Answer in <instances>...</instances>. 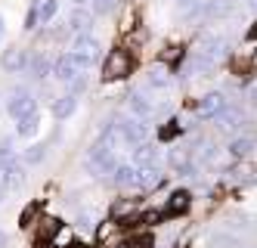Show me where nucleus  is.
Returning a JSON list of instances; mask_svg holds the SVG:
<instances>
[{
	"label": "nucleus",
	"instance_id": "1",
	"mask_svg": "<svg viewBox=\"0 0 257 248\" xmlns=\"http://www.w3.org/2000/svg\"><path fill=\"white\" fill-rule=\"evenodd\" d=\"M118 161H115V149L112 146H105V143H93L87 149V155H84V168H87V174H93V177H99V174H108Z\"/></svg>",
	"mask_w": 257,
	"mask_h": 248
},
{
	"label": "nucleus",
	"instance_id": "2",
	"mask_svg": "<svg viewBox=\"0 0 257 248\" xmlns=\"http://www.w3.org/2000/svg\"><path fill=\"white\" fill-rule=\"evenodd\" d=\"M87 68H90V62L87 59H81V56H75V53H62L56 62H53V78H56L59 84H71L75 78H81V74H87Z\"/></svg>",
	"mask_w": 257,
	"mask_h": 248
},
{
	"label": "nucleus",
	"instance_id": "3",
	"mask_svg": "<svg viewBox=\"0 0 257 248\" xmlns=\"http://www.w3.org/2000/svg\"><path fill=\"white\" fill-rule=\"evenodd\" d=\"M134 71V56H131V50H112L108 53V59H105V65H102V78L105 81H124L127 74Z\"/></svg>",
	"mask_w": 257,
	"mask_h": 248
},
{
	"label": "nucleus",
	"instance_id": "4",
	"mask_svg": "<svg viewBox=\"0 0 257 248\" xmlns=\"http://www.w3.org/2000/svg\"><path fill=\"white\" fill-rule=\"evenodd\" d=\"M112 127L118 133V140H124L127 146H140L146 140V133H149V124L140 121V118H134V115H121Z\"/></svg>",
	"mask_w": 257,
	"mask_h": 248
},
{
	"label": "nucleus",
	"instance_id": "5",
	"mask_svg": "<svg viewBox=\"0 0 257 248\" xmlns=\"http://www.w3.org/2000/svg\"><path fill=\"white\" fill-rule=\"evenodd\" d=\"M7 112H10V118H13V121H19V118L31 115V112H38V100L31 97V90L16 87V90L10 93V100H7Z\"/></svg>",
	"mask_w": 257,
	"mask_h": 248
},
{
	"label": "nucleus",
	"instance_id": "6",
	"mask_svg": "<svg viewBox=\"0 0 257 248\" xmlns=\"http://www.w3.org/2000/svg\"><path fill=\"white\" fill-rule=\"evenodd\" d=\"M127 109H131V115L140 118V121H149V118L158 115V109H155L152 100H149V90H143V87L127 93Z\"/></svg>",
	"mask_w": 257,
	"mask_h": 248
},
{
	"label": "nucleus",
	"instance_id": "7",
	"mask_svg": "<svg viewBox=\"0 0 257 248\" xmlns=\"http://www.w3.org/2000/svg\"><path fill=\"white\" fill-rule=\"evenodd\" d=\"M140 214H143V208H140L137 199H115V202H112V220H115L118 226L137 223Z\"/></svg>",
	"mask_w": 257,
	"mask_h": 248
},
{
	"label": "nucleus",
	"instance_id": "8",
	"mask_svg": "<svg viewBox=\"0 0 257 248\" xmlns=\"http://www.w3.org/2000/svg\"><path fill=\"white\" fill-rule=\"evenodd\" d=\"M68 53H75V56H81V59H87L90 65H93L96 59H99V41L93 34H75V41H71V47H68Z\"/></svg>",
	"mask_w": 257,
	"mask_h": 248
},
{
	"label": "nucleus",
	"instance_id": "9",
	"mask_svg": "<svg viewBox=\"0 0 257 248\" xmlns=\"http://www.w3.org/2000/svg\"><path fill=\"white\" fill-rule=\"evenodd\" d=\"M226 106H229V103H226L223 93H208V97H201V100L195 103V115H198L201 121H214Z\"/></svg>",
	"mask_w": 257,
	"mask_h": 248
},
{
	"label": "nucleus",
	"instance_id": "10",
	"mask_svg": "<svg viewBox=\"0 0 257 248\" xmlns=\"http://www.w3.org/2000/svg\"><path fill=\"white\" fill-rule=\"evenodd\" d=\"M195 53L208 56V59L217 65V62L226 56V41H223V37H217V34H201L198 44H195Z\"/></svg>",
	"mask_w": 257,
	"mask_h": 248
},
{
	"label": "nucleus",
	"instance_id": "11",
	"mask_svg": "<svg viewBox=\"0 0 257 248\" xmlns=\"http://www.w3.org/2000/svg\"><path fill=\"white\" fill-rule=\"evenodd\" d=\"M0 65H4V71L10 74H19L28 68V50L25 47H10L4 50V56H0Z\"/></svg>",
	"mask_w": 257,
	"mask_h": 248
},
{
	"label": "nucleus",
	"instance_id": "12",
	"mask_svg": "<svg viewBox=\"0 0 257 248\" xmlns=\"http://www.w3.org/2000/svg\"><path fill=\"white\" fill-rule=\"evenodd\" d=\"M161 180H164V174H161V168H158V164H155V168H137V171H134V186L143 189V193L155 189Z\"/></svg>",
	"mask_w": 257,
	"mask_h": 248
},
{
	"label": "nucleus",
	"instance_id": "13",
	"mask_svg": "<svg viewBox=\"0 0 257 248\" xmlns=\"http://www.w3.org/2000/svg\"><path fill=\"white\" fill-rule=\"evenodd\" d=\"M168 87H171V68L164 62H158L146 71V90H168Z\"/></svg>",
	"mask_w": 257,
	"mask_h": 248
},
{
	"label": "nucleus",
	"instance_id": "14",
	"mask_svg": "<svg viewBox=\"0 0 257 248\" xmlns=\"http://www.w3.org/2000/svg\"><path fill=\"white\" fill-rule=\"evenodd\" d=\"M192 205V196L186 189H174L171 199H168V208H164V217H177V214H186Z\"/></svg>",
	"mask_w": 257,
	"mask_h": 248
},
{
	"label": "nucleus",
	"instance_id": "15",
	"mask_svg": "<svg viewBox=\"0 0 257 248\" xmlns=\"http://www.w3.org/2000/svg\"><path fill=\"white\" fill-rule=\"evenodd\" d=\"M0 183H4L7 189H16L25 183V164H19V158H13L4 171H0Z\"/></svg>",
	"mask_w": 257,
	"mask_h": 248
},
{
	"label": "nucleus",
	"instance_id": "16",
	"mask_svg": "<svg viewBox=\"0 0 257 248\" xmlns=\"http://www.w3.org/2000/svg\"><path fill=\"white\" fill-rule=\"evenodd\" d=\"M235 10V0H201V16L205 19H223Z\"/></svg>",
	"mask_w": 257,
	"mask_h": 248
},
{
	"label": "nucleus",
	"instance_id": "17",
	"mask_svg": "<svg viewBox=\"0 0 257 248\" xmlns=\"http://www.w3.org/2000/svg\"><path fill=\"white\" fill-rule=\"evenodd\" d=\"M161 158H158V149L152 143H140L134 149V168H155Z\"/></svg>",
	"mask_w": 257,
	"mask_h": 248
},
{
	"label": "nucleus",
	"instance_id": "18",
	"mask_svg": "<svg viewBox=\"0 0 257 248\" xmlns=\"http://www.w3.org/2000/svg\"><path fill=\"white\" fill-rule=\"evenodd\" d=\"M214 121H217V127L223 130V133H229V130H235L238 124L245 121V115H242V109H235V106H226V109L220 112V115H217Z\"/></svg>",
	"mask_w": 257,
	"mask_h": 248
},
{
	"label": "nucleus",
	"instance_id": "19",
	"mask_svg": "<svg viewBox=\"0 0 257 248\" xmlns=\"http://www.w3.org/2000/svg\"><path fill=\"white\" fill-rule=\"evenodd\" d=\"M68 28L75 31V34H84V31H90L93 28V13L90 10H71V16H68Z\"/></svg>",
	"mask_w": 257,
	"mask_h": 248
},
{
	"label": "nucleus",
	"instance_id": "20",
	"mask_svg": "<svg viewBox=\"0 0 257 248\" xmlns=\"http://www.w3.org/2000/svg\"><path fill=\"white\" fill-rule=\"evenodd\" d=\"M75 109H78V97L75 93H65V97H56V103H53V115L59 121H65V118L75 115Z\"/></svg>",
	"mask_w": 257,
	"mask_h": 248
},
{
	"label": "nucleus",
	"instance_id": "21",
	"mask_svg": "<svg viewBox=\"0 0 257 248\" xmlns=\"http://www.w3.org/2000/svg\"><path fill=\"white\" fill-rule=\"evenodd\" d=\"M34 10H38V25H50L59 13V0H41L34 4Z\"/></svg>",
	"mask_w": 257,
	"mask_h": 248
},
{
	"label": "nucleus",
	"instance_id": "22",
	"mask_svg": "<svg viewBox=\"0 0 257 248\" xmlns=\"http://www.w3.org/2000/svg\"><path fill=\"white\" fill-rule=\"evenodd\" d=\"M28 68H31V74L38 81H44V78H50V71H53V65H50V59L44 53H38V56H28Z\"/></svg>",
	"mask_w": 257,
	"mask_h": 248
},
{
	"label": "nucleus",
	"instance_id": "23",
	"mask_svg": "<svg viewBox=\"0 0 257 248\" xmlns=\"http://www.w3.org/2000/svg\"><path fill=\"white\" fill-rule=\"evenodd\" d=\"M47 245L50 248H68V245H75V230H71L68 223H59V230L53 233V239Z\"/></svg>",
	"mask_w": 257,
	"mask_h": 248
},
{
	"label": "nucleus",
	"instance_id": "24",
	"mask_svg": "<svg viewBox=\"0 0 257 248\" xmlns=\"http://www.w3.org/2000/svg\"><path fill=\"white\" fill-rule=\"evenodd\" d=\"M254 149H257V140H254V137H235V140L229 143V152H232L235 158H248Z\"/></svg>",
	"mask_w": 257,
	"mask_h": 248
},
{
	"label": "nucleus",
	"instance_id": "25",
	"mask_svg": "<svg viewBox=\"0 0 257 248\" xmlns=\"http://www.w3.org/2000/svg\"><path fill=\"white\" fill-rule=\"evenodd\" d=\"M38 127H41V115H38V112H31V115L16 121V133H19V137H34Z\"/></svg>",
	"mask_w": 257,
	"mask_h": 248
},
{
	"label": "nucleus",
	"instance_id": "26",
	"mask_svg": "<svg viewBox=\"0 0 257 248\" xmlns=\"http://www.w3.org/2000/svg\"><path fill=\"white\" fill-rule=\"evenodd\" d=\"M211 68H214V62L208 59V56H201V53L192 50V56L186 59V71H189V74H208Z\"/></svg>",
	"mask_w": 257,
	"mask_h": 248
},
{
	"label": "nucleus",
	"instance_id": "27",
	"mask_svg": "<svg viewBox=\"0 0 257 248\" xmlns=\"http://www.w3.org/2000/svg\"><path fill=\"white\" fill-rule=\"evenodd\" d=\"M134 164H115L108 174H112V183L115 186H134Z\"/></svg>",
	"mask_w": 257,
	"mask_h": 248
},
{
	"label": "nucleus",
	"instance_id": "28",
	"mask_svg": "<svg viewBox=\"0 0 257 248\" xmlns=\"http://www.w3.org/2000/svg\"><path fill=\"white\" fill-rule=\"evenodd\" d=\"M59 223H62V220H56V217H41V226H38V242H50V239H53V233L59 230Z\"/></svg>",
	"mask_w": 257,
	"mask_h": 248
},
{
	"label": "nucleus",
	"instance_id": "29",
	"mask_svg": "<svg viewBox=\"0 0 257 248\" xmlns=\"http://www.w3.org/2000/svg\"><path fill=\"white\" fill-rule=\"evenodd\" d=\"M44 158H47V146H41V143H34L22 152V164H41Z\"/></svg>",
	"mask_w": 257,
	"mask_h": 248
},
{
	"label": "nucleus",
	"instance_id": "30",
	"mask_svg": "<svg viewBox=\"0 0 257 248\" xmlns=\"http://www.w3.org/2000/svg\"><path fill=\"white\" fill-rule=\"evenodd\" d=\"M183 19H205L201 16V0H177Z\"/></svg>",
	"mask_w": 257,
	"mask_h": 248
},
{
	"label": "nucleus",
	"instance_id": "31",
	"mask_svg": "<svg viewBox=\"0 0 257 248\" xmlns=\"http://www.w3.org/2000/svg\"><path fill=\"white\" fill-rule=\"evenodd\" d=\"M41 211H44V205H41V202H31L25 211L19 214V226H25V230H28V226H34V220H38Z\"/></svg>",
	"mask_w": 257,
	"mask_h": 248
},
{
	"label": "nucleus",
	"instance_id": "32",
	"mask_svg": "<svg viewBox=\"0 0 257 248\" xmlns=\"http://www.w3.org/2000/svg\"><path fill=\"white\" fill-rule=\"evenodd\" d=\"M115 7H118V0H93V16H108V13H115Z\"/></svg>",
	"mask_w": 257,
	"mask_h": 248
},
{
	"label": "nucleus",
	"instance_id": "33",
	"mask_svg": "<svg viewBox=\"0 0 257 248\" xmlns=\"http://www.w3.org/2000/svg\"><path fill=\"white\" fill-rule=\"evenodd\" d=\"M238 242L232 239V236H226V233H220V236H214L211 239V248H235Z\"/></svg>",
	"mask_w": 257,
	"mask_h": 248
},
{
	"label": "nucleus",
	"instance_id": "34",
	"mask_svg": "<svg viewBox=\"0 0 257 248\" xmlns=\"http://www.w3.org/2000/svg\"><path fill=\"white\" fill-rule=\"evenodd\" d=\"M127 248H152V236L146 233V236H134V239H127L124 242Z\"/></svg>",
	"mask_w": 257,
	"mask_h": 248
},
{
	"label": "nucleus",
	"instance_id": "35",
	"mask_svg": "<svg viewBox=\"0 0 257 248\" xmlns=\"http://www.w3.org/2000/svg\"><path fill=\"white\" fill-rule=\"evenodd\" d=\"M183 56H186V53H183L180 47H171L168 53H164V56H161V62H164V65H168V62H180V59H183Z\"/></svg>",
	"mask_w": 257,
	"mask_h": 248
},
{
	"label": "nucleus",
	"instance_id": "36",
	"mask_svg": "<svg viewBox=\"0 0 257 248\" xmlns=\"http://www.w3.org/2000/svg\"><path fill=\"white\" fill-rule=\"evenodd\" d=\"M143 217V223L146 226H155V223H161L164 220V211H146V214H140Z\"/></svg>",
	"mask_w": 257,
	"mask_h": 248
},
{
	"label": "nucleus",
	"instance_id": "37",
	"mask_svg": "<svg viewBox=\"0 0 257 248\" xmlns=\"http://www.w3.org/2000/svg\"><path fill=\"white\" fill-rule=\"evenodd\" d=\"M180 133V121H171L168 127H161V140H174Z\"/></svg>",
	"mask_w": 257,
	"mask_h": 248
},
{
	"label": "nucleus",
	"instance_id": "38",
	"mask_svg": "<svg viewBox=\"0 0 257 248\" xmlns=\"http://www.w3.org/2000/svg\"><path fill=\"white\" fill-rule=\"evenodd\" d=\"M245 37H248V41H257V19L251 22V28H248V34H245Z\"/></svg>",
	"mask_w": 257,
	"mask_h": 248
},
{
	"label": "nucleus",
	"instance_id": "39",
	"mask_svg": "<svg viewBox=\"0 0 257 248\" xmlns=\"http://www.w3.org/2000/svg\"><path fill=\"white\" fill-rule=\"evenodd\" d=\"M248 103H251V106H257V84H254V87H251V93H248Z\"/></svg>",
	"mask_w": 257,
	"mask_h": 248
},
{
	"label": "nucleus",
	"instance_id": "40",
	"mask_svg": "<svg viewBox=\"0 0 257 248\" xmlns=\"http://www.w3.org/2000/svg\"><path fill=\"white\" fill-rule=\"evenodd\" d=\"M7 242H10V239H7V233L0 230V248H7Z\"/></svg>",
	"mask_w": 257,
	"mask_h": 248
},
{
	"label": "nucleus",
	"instance_id": "41",
	"mask_svg": "<svg viewBox=\"0 0 257 248\" xmlns=\"http://www.w3.org/2000/svg\"><path fill=\"white\" fill-rule=\"evenodd\" d=\"M4 34H7V25H4V16H0V41H4Z\"/></svg>",
	"mask_w": 257,
	"mask_h": 248
},
{
	"label": "nucleus",
	"instance_id": "42",
	"mask_svg": "<svg viewBox=\"0 0 257 248\" xmlns=\"http://www.w3.org/2000/svg\"><path fill=\"white\" fill-rule=\"evenodd\" d=\"M4 199H7V186H4V183H0V202H4Z\"/></svg>",
	"mask_w": 257,
	"mask_h": 248
},
{
	"label": "nucleus",
	"instance_id": "43",
	"mask_svg": "<svg viewBox=\"0 0 257 248\" xmlns=\"http://www.w3.org/2000/svg\"><path fill=\"white\" fill-rule=\"evenodd\" d=\"M71 4H78V7H81V4H87V0H71Z\"/></svg>",
	"mask_w": 257,
	"mask_h": 248
},
{
	"label": "nucleus",
	"instance_id": "44",
	"mask_svg": "<svg viewBox=\"0 0 257 248\" xmlns=\"http://www.w3.org/2000/svg\"><path fill=\"white\" fill-rule=\"evenodd\" d=\"M171 248H183V245H180V242H177V245H171Z\"/></svg>",
	"mask_w": 257,
	"mask_h": 248
},
{
	"label": "nucleus",
	"instance_id": "45",
	"mask_svg": "<svg viewBox=\"0 0 257 248\" xmlns=\"http://www.w3.org/2000/svg\"><path fill=\"white\" fill-rule=\"evenodd\" d=\"M115 248H127V245H115Z\"/></svg>",
	"mask_w": 257,
	"mask_h": 248
}]
</instances>
